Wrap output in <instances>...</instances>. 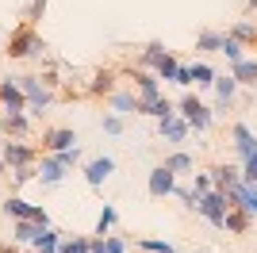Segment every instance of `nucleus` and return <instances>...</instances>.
<instances>
[{
    "mask_svg": "<svg viewBox=\"0 0 257 253\" xmlns=\"http://www.w3.org/2000/svg\"><path fill=\"white\" fill-rule=\"evenodd\" d=\"M177 111V104H173L169 96L161 92V96H154V100H139V115H150V119H165V115H173Z\"/></svg>",
    "mask_w": 257,
    "mask_h": 253,
    "instance_id": "obj_19",
    "label": "nucleus"
},
{
    "mask_svg": "<svg viewBox=\"0 0 257 253\" xmlns=\"http://www.w3.org/2000/svg\"><path fill=\"white\" fill-rule=\"evenodd\" d=\"M223 50V31H200L196 35V54H219Z\"/></svg>",
    "mask_w": 257,
    "mask_h": 253,
    "instance_id": "obj_27",
    "label": "nucleus"
},
{
    "mask_svg": "<svg viewBox=\"0 0 257 253\" xmlns=\"http://www.w3.org/2000/svg\"><path fill=\"white\" fill-rule=\"evenodd\" d=\"M62 238H65L62 230H54V226H43L31 249H35V253H58V249H62Z\"/></svg>",
    "mask_w": 257,
    "mask_h": 253,
    "instance_id": "obj_26",
    "label": "nucleus"
},
{
    "mask_svg": "<svg viewBox=\"0 0 257 253\" xmlns=\"http://www.w3.org/2000/svg\"><path fill=\"white\" fill-rule=\"evenodd\" d=\"M249 226H253V215H249L246 207H226V219H223V230H226V234L242 238Z\"/></svg>",
    "mask_w": 257,
    "mask_h": 253,
    "instance_id": "obj_18",
    "label": "nucleus"
},
{
    "mask_svg": "<svg viewBox=\"0 0 257 253\" xmlns=\"http://www.w3.org/2000/svg\"><path fill=\"white\" fill-rule=\"evenodd\" d=\"M211 88H215V104H211V111H215V119H219V115H226V107L234 104V96H238V88H242V84L234 81V73H219Z\"/></svg>",
    "mask_w": 257,
    "mask_h": 253,
    "instance_id": "obj_7",
    "label": "nucleus"
},
{
    "mask_svg": "<svg viewBox=\"0 0 257 253\" xmlns=\"http://www.w3.org/2000/svg\"><path fill=\"white\" fill-rule=\"evenodd\" d=\"M104 253H131V242H127V234H104Z\"/></svg>",
    "mask_w": 257,
    "mask_h": 253,
    "instance_id": "obj_34",
    "label": "nucleus"
},
{
    "mask_svg": "<svg viewBox=\"0 0 257 253\" xmlns=\"http://www.w3.org/2000/svg\"><path fill=\"white\" fill-rule=\"evenodd\" d=\"M115 222H119V211L111 207V203H104V207H100V219H96V234H100V238L111 234V230H115Z\"/></svg>",
    "mask_w": 257,
    "mask_h": 253,
    "instance_id": "obj_30",
    "label": "nucleus"
},
{
    "mask_svg": "<svg viewBox=\"0 0 257 253\" xmlns=\"http://www.w3.org/2000/svg\"><path fill=\"white\" fill-rule=\"evenodd\" d=\"M188 135H192V126H188V119H184L181 111H173V115L158 119V138H161V142H169L173 150L184 146V142H188Z\"/></svg>",
    "mask_w": 257,
    "mask_h": 253,
    "instance_id": "obj_6",
    "label": "nucleus"
},
{
    "mask_svg": "<svg viewBox=\"0 0 257 253\" xmlns=\"http://www.w3.org/2000/svg\"><path fill=\"white\" fill-rule=\"evenodd\" d=\"M4 173H8V161H4V158H0V177H4Z\"/></svg>",
    "mask_w": 257,
    "mask_h": 253,
    "instance_id": "obj_45",
    "label": "nucleus"
},
{
    "mask_svg": "<svg viewBox=\"0 0 257 253\" xmlns=\"http://www.w3.org/2000/svg\"><path fill=\"white\" fill-rule=\"evenodd\" d=\"M127 77L135 81V92H139V100H154V96H161V77L154 73V69H146V65H131Z\"/></svg>",
    "mask_w": 257,
    "mask_h": 253,
    "instance_id": "obj_9",
    "label": "nucleus"
},
{
    "mask_svg": "<svg viewBox=\"0 0 257 253\" xmlns=\"http://www.w3.org/2000/svg\"><path fill=\"white\" fill-rule=\"evenodd\" d=\"M35 165H39V161H35ZM35 165H20V169H12V188H23L27 180L39 177V169H35Z\"/></svg>",
    "mask_w": 257,
    "mask_h": 253,
    "instance_id": "obj_37",
    "label": "nucleus"
},
{
    "mask_svg": "<svg viewBox=\"0 0 257 253\" xmlns=\"http://www.w3.org/2000/svg\"><path fill=\"white\" fill-rule=\"evenodd\" d=\"M226 188H211L207 196H200V203H196V215H204L207 222H211L215 230H223V219H226Z\"/></svg>",
    "mask_w": 257,
    "mask_h": 253,
    "instance_id": "obj_5",
    "label": "nucleus"
},
{
    "mask_svg": "<svg viewBox=\"0 0 257 253\" xmlns=\"http://www.w3.org/2000/svg\"><path fill=\"white\" fill-rule=\"evenodd\" d=\"M115 69H96L92 73V81L85 84V96H96V100H107V96L115 92Z\"/></svg>",
    "mask_w": 257,
    "mask_h": 253,
    "instance_id": "obj_16",
    "label": "nucleus"
},
{
    "mask_svg": "<svg viewBox=\"0 0 257 253\" xmlns=\"http://www.w3.org/2000/svg\"><path fill=\"white\" fill-rule=\"evenodd\" d=\"M165 54H169V46H165V42H146V46H142V58H139V65H146V69H154V65L161 62V58H165Z\"/></svg>",
    "mask_w": 257,
    "mask_h": 253,
    "instance_id": "obj_29",
    "label": "nucleus"
},
{
    "mask_svg": "<svg viewBox=\"0 0 257 253\" xmlns=\"http://www.w3.org/2000/svg\"><path fill=\"white\" fill-rule=\"evenodd\" d=\"M226 35H234L246 50H257V23H253V20H234Z\"/></svg>",
    "mask_w": 257,
    "mask_h": 253,
    "instance_id": "obj_24",
    "label": "nucleus"
},
{
    "mask_svg": "<svg viewBox=\"0 0 257 253\" xmlns=\"http://www.w3.org/2000/svg\"><path fill=\"white\" fill-rule=\"evenodd\" d=\"M196 253H207V249H196Z\"/></svg>",
    "mask_w": 257,
    "mask_h": 253,
    "instance_id": "obj_47",
    "label": "nucleus"
},
{
    "mask_svg": "<svg viewBox=\"0 0 257 253\" xmlns=\"http://www.w3.org/2000/svg\"><path fill=\"white\" fill-rule=\"evenodd\" d=\"M230 142H234L238 161L249 158V154L257 150V135H253V126H249V123H234V126H230Z\"/></svg>",
    "mask_w": 257,
    "mask_h": 253,
    "instance_id": "obj_15",
    "label": "nucleus"
},
{
    "mask_svg": "<svg viewBox=\"0 0 257 253\" xmlns=\"http://www.w3.org/2000/svg\"><path fill=\"white\" fill-rule=\"evenodd\" d=\"M177 111H181V115L188 119V126H192L196 135H207V131H211V123H215L211 104H204V100H200V96H196L192 88H184V96L177 100Z\"/></svg>",
    "mask_w": 257,
    "mask_h": 253,
    "instance_id": "obj_2",
    "label": "nucleus"
},
{
    "mask_svg": "<svg viewBox=\"0 0 257 253\" xmlns=\"http://www.w3.org/2000/svg\"><path fill=\"white\" fill-rule=\"evenodd\" d=\"M77 146V135L69 126H46L43 135H39V150L43 154H62V150Z\"/></svg>",
    "mask_w": 257,
    "mask_h": 253,
    "instance_id": "obj_10",
    "label": "nucleus"
},
{
    "mask_svg": "<svg viewBox=\"0 0 257 253\" xmlns=\"http://www.w3.org/2000/svg\"><path fill=\"white\" fill-rule=\"evenodd\" d=\"M58 253H92V238H85V234L62 238V249H58Z\"/></svg>",
    "mask_w": 257,
    "mask_h": 253,
    "instance_id": "obj_31",
    "label": "nucleus"
},
{
    "mask_svg": "<svg viewBox=\"0 0 257 253\" xmlns=\"http://www.w3.org/2000/svg\"><path fill=\"white\" fill-rule=\"evenodd\" d=\"M211 180H215V188H234L238 180H242V165L219 161V165H211Z\"/></svg>",
    "mask_w": 257,
    "mask_h": 253,
    "instance_id": "obj_20",
    "label": "nucleus"
},
{
    "mask_svg": "<svg viewBox=\"0 0 257 253\" xmlns=\"http://www.w3.org/2000/svg\"><path fill=\"white\" fill-rule=\"evenodd\" d=\"M165 165H169L177 177H192V173H196V158L188 154V150H181V146H177L169 158H165Z\"/></svg>",
    "mask_w": 257,
    "mask_h": 253,
    "instance_id": "obj_25",
    "label": "nucleus"
},
{
    "mask_svg": "<svg viewBox=\"0 0 257 253\" xmlns=\"http://www.w3.org/2000/svg\"><path fill=\"white\" fill-rule=\"evenodd\" d=\"M226 203H230V207H246L249 215L257 219V184H249V180H238L234 188H226Z\"/></svg>",
    "mask_w": 257,
    "mask_h": 253,
    "instance_id": "obj_13",
    "label": "nucleus"
},
{
    "mask_svg": "<svg viewBox=\"0 0 257 253\" xmlns=\"http://www.w3.org/2000/svg\"><path fill=\"white\" fill-rule=\"evenodd\" d=\"M0 253H35V249H27V245H20V242H4Z\"/></svg>",
    "mask_w": 257,
    "mask_h": 253,
    "instance_id": "obj_44",
    "label": "nucleus"
},
{
    "mask_svg": "<svg viewBox=\"0 0 257 253\" xmlns=\"http://www.w3.org/2000/svg\"><path fill=\"white\" fill-rule=\"evenodd\" d=\"M46 8H50V0H31V4L23 8V23H35V27H39V20L46 16Z\"/></svg>",
    "mask_w": 257,
    "mask_h": 253,
    "instance_id": "obj_35",
    "label": "nucleus"
},
{
    "mask_svg": "<svg viewBox=\"0 0 257 253\" xmlns=\"http://www.w3.org/2000/svg\"><path fill=\"white\" fill-rule=\"evenodd\" d=\"M219 54H223L226 62H238V58H246V46H242L234 35H226V31H223V50H219Z\"/></svg>",
    "mask_w": 257,
    "mask_h": 253,
    "instance_id": "obj_32",
    "label": "nucleus"
},
{
    "mask_svg": "<svg viewBox=\"0 0 257 253\" xmlns=\"http://www.w3.org/2000/svg\"><path fill=\"white\" fill-rule=\"evenodd\" d=\"M39 230H43V226L35 219H12V242H20V245H35Z\"/></svg>",
    "mask_w": 257,
    "mask_h": 253,
    "instance_id": "obj_23",
    "label": "nucleus"
},
{
    "mask_svg": "<svg viewBox=\"0 0 257 253\" xmlns=\"http://www.w3.org/2000/svg\"><path fill=\"white\" fill-rule=\"evenodd\" d=\"M230 73H234L238 84L257 88V58H238V62H230Z\"/></svg>",
    "mask_w": 257,
    "mask_h": 253,
    "instance_id": "obj_22",
    "label": "nucleus"
},
{
    "mask_svg": "<svg viewBox=\"0 0 257 253\" xmlns=\"http://www.w3.org/2000/svg\"><path fill=\"white\" fill-rule=\"evenodd\" d=\"M139 249L142 253H177V249H173V242H165V238H142Z\"/></svg>",
    "mask_w": 257,
    "mask_h": 253,
    "instance_id": "obj_39",
    "label": "nucleus"
},
{
    "mask_svg": "<svg viewBox=\"0 0 257 253\" xmlns=\"http://www.w3.org/2000/svg\"><path fill=\"white\" fill-rule=\"evenodd\" d=\"M107 107L119 111V115H139V92L135 88H115L107 96Z\"/></svg>",
    "mask_w": 257,
    "mask_h": 253,
    "instance_id": "obj_17",
    "label": "nucleus"
},
{
    "mask_svg": "<svg viewBox=\"0 0 257 253\" xmlns=\"http://www.w3.org/2000/svg\"><path fill=\"white\" fill-rule=\"evenodd\" d=\"M0 138H31L27 111H0Z\"/></svg>",
    "mask_w": 257,
    "mask_h": 253,
    "instance_id": "obj_12",
    "label": "nucleus"
},
{
    "mask_svg": "<svg viewBox=\"0 0 257 253\" xmlns=\"http://www.w3.org/2000/svg\"><path fill=\"white\" fill-rule=\"evenodd\" d=\"M100 126H104V135H123V131H127V115H119V111H107Z\"/></svg>",
    "mask_w": 257,
    "mask_h": 253,
    "instance_id": "obj_36",
    "label": "nucleus"
},
{
    "mask_svg": "<svg viewBox=\"0 0 257 253\" xmlns=\"http://www.w3.org/2000/svg\"><path fill=\"white\" fill-rule=\"evenodd\" d=\"M242 180H249V184H257V150L249 154V158H242Z\"/></svg>",
    "mask_w": 257,
    "mask_h": 253,
    "instance_id": "obj_41",
    "label": "nucleus"
},
{
    "mask_svg": "<svg viewBox=\"0 0 257 253\" xmlns=\"http://www.w3.org/2000/svg\"><path fill=\"white\" fill-rule=\"evenodd\" d=\"M39 184H43V188H58V184H62L65 177H69V169L62 165V161H58V154H43V158H39Z\"/></svg>",
    "mask_w": 257,
    "mask_h": 253,
    "instance_id": "obj_11",
    "label": "nucleus"
},
{
    "mask_svg": "<svg viewBox=\"0 0 257 253\" xmlns=\"http://www.w3.org/2000/svg\"><path fill=\"white\" fill-rule=\"evenodd\" d=\"M173 84H181V88H192V65H177V73H173Z\"/></svg>",
    "mask_w": 257,
    "mask_h": 253,
    "instance_id": "obj_43",
    "label": "nucleus"
},
{
    "mask_svg": "<svg viewBox=\"0 0 257 253\" xmlns=\"http://www.w3.org/2000/svg\"><path fill=\"white\" fill-rule=\"evenodd\" d=\"M177 65H181V62H177V58H173V50H169V54H165V58H161L158 65H154V73H158L161 81H173V73H177Z\"/></svg>",
    "mask_w": 257,
    "mask_h": 253,
    "instance_id": "obj_40",
    "label": "nucleus"
},
{
    "mask_svg": "<svg viewBox=\"0 0 257 253\" xmlns=\"http://www.w3.org/2000/svg\"><path fill=\"white\" fill-rule=\"evenodd\" d=\"M0 211H4L8 219H35V211H39V203H27L23 196H16V192H12L8 200L0 203Z\"/></svg>",
    "mask_w": 257,
    "mask_h": 253,
    "instance_id": "obj_21",
    "label": "nucleus"
},
{
    "mask_svg": "<svg viewBox=\"0 0 257 253\" xmlns=\"http://www.w3.org/2000/svg\"><path fill=\"white\" fill-rule=\"evenodd\" d=\"M173 196H177V200H181V203H184L188 211H196V203H200V192H196L192 184H181V180H177V188H173Z\"/></svg>",
    "mask_w": 257,
    "mask_h": 253,
    "instance_id": "obj_33",
    "label": "nucleus"
},
{
    "mask_svg": "<svg viewBox=\"0 0 257 253\" xmlns=\"http://www.w3.org/2000/svg\"><path fill=\"white\" fill-rule=\"evenodd\" d=\"M246 8H249V12H257V0H246Z\"/></svg>",
    "mask_w": 257,
    "mask_h": 253,
    "instance_id": "obj_46",
    "label": "nucleus"
},
{
    "mask_svg": "<svg viewBox=\"0 0 257 253\" xmlns=\"http://www.w3.org/2000/svg\"><path fill=\"white\" fill-rule=\"evenodd\" d=\"M173 188H177V173H173L165 161H161V165H154L150 177H146V192H150L154 200H165V196H173Z\"/></svg>",
    "mask_w": 257,
    "mask_h": 253,
    "instance_id": "obj_8",
    "label": "nucleus"
},
{
    "mask_svg": "<svg viewBox=\"0 0 257 253\" xmlns=\"http://www.w3.org/2000/svg\"><path fill=\"white\" fill-rule=\"evenodd\" d=\"M215 77H219V73H215L211 62H204V58H200V62H192V84H196V88H211Z\"/></svg>",
    "mask_w": 257,
    "mask_h": 253,
    "instance_id": "obj_28",
    "label": "nucleus"
},
{
    "mask_svg": "<svg viewBox=\"0 0 257 253\" xmlns=\"http://www.w3.org/2000/svg\"><path fill=\"white\" fill-rule=\"evenodd\" d=\"M115 173V161L107 158V154H100V158L85 161V180H88V188H104V180Z\"/></svg>",
    "mask_w": 257,
    "mask_h": 253,
    "instance_id": "obj_14",
    "label": "nucleus"
},
{
    "mask_svg": "<svg viewBox=\"0 0 257 253\" xmlns=\"http://www.w3.org/2000/svg\"><path fill=\"white\" fill-rule=\"evenodd\" d=\"M23 88V96H27V115H43L46 107L58 100V88H50V84H43V77H35V73H23L16 77Z\"/></svg>",
    "mask_w": 257,
    "mask_h": 253,
    "instance_id": "obj_3",
    "label": "nucleus"
},
{
    "mask_svg": "<svg viewBox=\"0 0 257 253\" xmlns=\"http://www.w3.org/2000/svg\"><path fill=\"white\" fill-rule=\"evenodd\" d=\"M58 161H62L65 169H77V165H81V146H69V150H62V154H58Z\"/></svg>",
    "mask_w": 257,
    "mask_h": 253,
    "instance_id": "obj_42",
    "label": "nucleus"
},
{
    "mask_svg": "<svg viewBox=\"0 0 257 253\" xmlns=\"http://www.w3.org/2000/svg\"><path fill=\"white\" fill-rule=\"evenodd\" d=\"M39 154H43V150H39V146H31L27 138H4V142H0V158L8 161V169L35 165V161H39Z\"/></svg>",
    "mask_w": 257,
    "mask_h": 253,
    "instance_id": "obj_4",
    "label": "nucleus"
},
{
    "mask_svg": "<svg viewBox=\"0 0 257 253\" xmlns=\"http://www.w3.org/2000/svg\"><path fill=\"white\" fill-rule=\"evenodd\" d=\"M192 188L200 192V196H207V192L215 188V180H211V169H196V173H192Z\"/></svg>",
    "mask_w": 257,
    "mask_h": 253,
    "instance_id": "obj_38",
    "label": "nucleus"
},
{
    "mask_svg": "<svg viewBox=\"0 0 257 253\" xmlns=\"http://www.w3.org/2000/svg\"><path fill=\"white\" fill-rule=\"evenodd\" d=\"M4 54H8L12 62H23V58H43V54H46V39L39 35V27H35V23H20V27L8 35Z\"/></svg>",
    "mask_w": 257,
    "mask_h": 253,
    "instance_id": "obj_1",
    "label": "nucleus"
}]
</instances>
